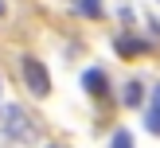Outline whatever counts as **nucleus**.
Segmentation results:
<instances>
[{"label": "nucleus", "instance_id": "obj_11", "mask_svg": "<svg viewBox=\"0 0 160 148\" xmlns=\"http://www.w3.org/2000/svg\"><path fill=\"white\" fill-rule=\"evenodd\" d=\"M47 148H59V144H47Z\"/></svg>", "mask_w": 160, "mask_h": 148}, {"label": "nucleus", "instance_id": "obj_3", "mask_svg": "<svg viewBox=\"0 0 160 148\" xmlns=\"http://www.w3.org/2000/svg\"><path fill=\"white\" fill-rule=\"evenodd\" d=\"M82 90L90 93V98H106V90H109V78H106V70L90 66V70L82 74Z\"/></svg>", "mask_w": 160, "mask_h": 148}, {"label": "nucleus", "instance_id": "obj_2", "mask_svg": "<svg viewBox=\"0 0 160 148\" xmlns=\"http://www.w3.org/2000/svg\"><path fill=\"white\" fill-rule=\"evenodd\" d=\"M23 82H28V90L35 93V98H47L51 93V78H47V70H43V62L39 59H23Z\"/></svg>", "mask_w": 160, "mask_h": 148}, {"label": "nucleus", "instance_id": "obj_4", "mask_svg": "<svg viewBox=\"0 0 160 148\" xmlns=\"http://www.w3.org/2000/svg\"><path fill=\"white\" fill-rule=\"evenodd\" d=\"M113 43H117V55H121V59H129V55H145V51H148V43H145V39H137V35H117Z\"/></svg>", "mask_w": 160, "mask_h": 148}, {"label": "nucleus", "instance_id": "obj_7", "mask_svg": "<svg viewBox=\"0 0 160 148\" xmlns=\"http://www.w3.org/2000/svg\"><path fill=\"white\" fill-rule=\"evenodd\" d=\"M145 129L160 136V109H148V113H145Z\"/></svg>", "mask_w": 160, "mask_h": 148}, {"label": "nucleus", "instance_id": "obj_1", "mask_svg": "<svg viewBox=\"0 0 160 148\" xmlns=\"http://www.w3.org/2000/svg\"><path fill=\"white\" fill-rule=\"evenodd\" d=\"M0 125H4V136L20 140V144H35V140H39V125L31 121V113H28L23 105H16V101H8V105H4Z\"/></svg>", "mask_w": 160, "mask_h": 148}, {"label": "nucleus", "instance_id": "obj_5", "mask_svg": "<svg viewBox=\"0 0 160 148\" xmlns=\"http://www.w3.org/2000/svg\"><path fill=\"white\" fill-rule=\"evenodd\" d=\"M141 98H145V86L137 82V78H129V82H125V90H121V105H141Z\"/></svg>", "mask_w": 160, "mask_h": 148}, {"label": "nucleus", "instance_id": "obj_8", "mask_svg": "<svg viewBox=\"0 0 160 148\" xmlns=\"http://www.w3.org/2000/svg\"><path fill=\"white\" fill-rule=\"evenodd\" d=\"M78 12H82V16H102V12H98V0H82Z\"/></svg>", "mask_w": 160, "mask_h": 148}, {"label": "nucleus", "instance_id": "obj_10", "mask_svg": "<svg viewBox=\"0 0 160 148\" xmlns=\"http://www.w3.org/2000/svg\"><path fill=\"white\" fill-rule=\"evenodd\" d=\"M0 16H4V4H0Z\"/></svg>", "mask_w": 160, "mask_h": 148}, {"label": "nucleus", "instance_id": "obj_6", "mask_svg": "<svg viewBox=\"0 0 160 148\" xmlns=\"http://www.w3.org/2000/svg\"><path fill=\"white\" fill-rule=\"evenodd\" d=\"M113 148H133V132L129 129H117L113 132Z\"/></svg>", "mask_w": 160, "mask_h": 148}, {"label": "nucleus", "instance_id": "obj_9", "mask_svg": "<svg viewBox=\"0 0 160 148\" xmlns=\"http://www.w3.org/2000/svg\"><path fill=\"white\" fill-rule=\"evenodd\" d=\"M152 109H160V82L152 86Z\"/></svg>", "mask_w": 160, "mask_h": 148}]
</instances>
